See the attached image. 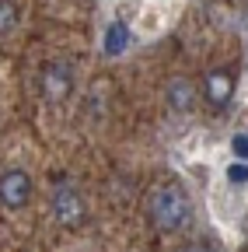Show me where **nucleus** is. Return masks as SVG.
<instances>
[{"label": "nucleus", "instance_id": "nucleus-7", "mask_svg": "<svg viewBox=\"0 0 248 252\" xmlns=\"http://www.w3.org/2000/svg\"><path fill=\"white\" fill-rule=\"evenodd\" d=\"M126 42H130V32H126V25H122V21H115V25L105 32V49L115 56V53H122V49H126Z\"/></svg>", "mask_w": 248, "mask_h": 252}, {"label": "nucleus", "instance_id": "nucleus-10", "mask_svg": "<svg viewBox=\"0 0 248 252\" xmlns=\"http://www.w3.org/2000/svg\"><path fill=\"white\" fill-rule=\"evenodd\" d=\"M227 182H231V186L248 182V165H231V168H227Z\"/></svg>", "mask_w": 248, "mask_h": 252}, {"label": "nucleus", "instance_id": "nucleus-5", "mask_svg": "<svg viewBox=\"0 0 248 252\" xmlns=\"http://www.w3.org/2000/svg\"><path fill=\"white\" fill-rule=\"evenodd\" d=\"M165 98H168V105H171L175 112H193V105H196V84H193L189 77L178 74V77L168 81Z\"/></svg>", "mask_w": 248, "mask_h": 252}, {"label": "nucleus", "instance_id": "nucleus-9", "mask_svg": "<svg viewBox=\"0 0 248 252\" xmlns=\"http://www.w3.org/2000/svg\"><path fill=\"white\" fill-rule=\"evenodd\" d=\"M231 151H234V158L248 161V133H234L231 137Z\"/></svg>", "mask_w": 248, "mask_h": 252}, {"label": "nucleus", "instance_id": "nucleus-6", "mask_svg": "<svg viewBox=\"0 0 248 252\" xmlns=\"http://www.w3.org/2000/svg\"><path fill=\"white\" fill-rule=\"evenodd\" d=\"M70 88H74V77H70V67H67V63H53V67L42 74V91L49 94L53 102H59Z\"/></svg>", "mask_w": 248, "mask_h": 252}, {"label": "nucleus", "instance_id": "nucleus-3", "mask_svg": "<svg viewBox=\"0 0 248 252\" xmlns=\"http://www.w3.org/2000/svg\"><path fill=\"white\" fill-rule=\"evenodd\" d=\"M0 203L7 210H25L32 203V175L25 168H7L0 175Z\"/></svg>", "mask_w": 248, "mask_h": 252}, {"label": "nucleus", "instance_id": "nucleus-2", "mask_svg": "<svg viewBox=\"0 0 248 252\" xmlns=\"http://www.w3.org/2000/svg\"><path fill=\"white\" fill-rule=\"evenodd\" d=\"M53 214H56V220H59L63 228H81V224H84L87 207H84L81 193H77L70 182H59V186H56V193H53Z\"/></svg>", "mask_w": 248, "mask_h": 252}, {"label": "nucleus", "instance_id": "nucleus-1", "mask_svg": "<svg viewBox=\"0 0 248 252\" xmlns=\"http://www.w3.org/2000/svg\"><path fill=\"white\" fill-rule=\"evenodd\" d=\"M150 220L161 231H185L193 224V200L182 186L168 182L150 196Z\"/></svg>", "mask_w": 248, "mask_h": 252}, {"label": "nucleus", "instance_id": "nucleus-8", "mask_svg": "<svg viewBox=\"0 0 248 252\" xmlns=\"http://www.w3.org/2000/svg\"><path fill=\"white\" fill-rule=\"evenodd\" d=\"M18 25V7H14V0H0V39L7 35V32H14Z\"/></svg>", "mask_w": 248, "mask_h": 252}, {"label": "nucleus", "instance_id": "nucleus-4", "mask_svg": "<svg viewBox=\"0 0 248 252\" xmlns=\"http://www.w3.org/2000/svg\"><path fill=\"white\" fill-rule=\"evenodd\" d=\"M206 98L217 105V109H224L231 98H234V74L227 67H217L206 74Z\"/></svg>", "mask_w": 248, "mask_h": 252}]
</instances>
